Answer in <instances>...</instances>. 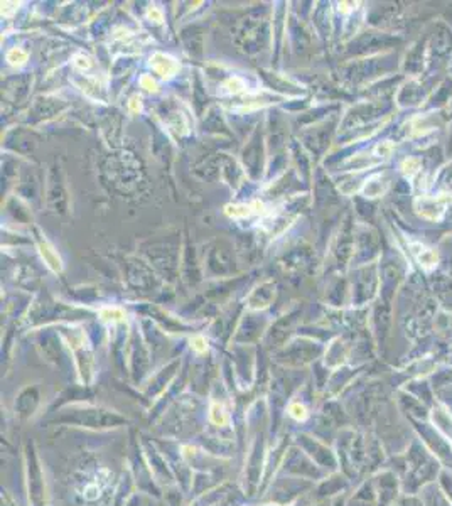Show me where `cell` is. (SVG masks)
<instances>
[{"label": "cell", "mask_w": 452, "mask_h": 506, "mask_svg": "<svg viewBox=\"0 0 452 506\" xmlns=\"http://www.w3.org/2000/svg\"><path fill=\"white\" fill-rule=\"evenodd\" d=\"M39 247H41V255L47 262V265L51 267V270H53V272H61V260H59V256L54 253L53 248H51L47 243H41Z\"/></svg>", "instance_id": "52a82bcc"}, {"label": "cell", "mask_w": 452, "mask_h": 506, "mask_svg": "<svg viewBox=\"0 0 452 506\" xmlns=\"http://www.w3.org/2000/svg\"><path fill=\"white\" fill-rule=\"evenodd\" d=\"M7 61H9L12 66H20L27 61V53L20 47H14L7 53Z\"/></svg>", "instance_id": "9c48e42d"}, {"label": "cell", "mask_w": 452, "mask_h": 506, "mask_svg": "<svg viewBox=\"0 0 452 506\" xmlns=\"http://www.w3.org/2000/svg\"><path fill=\"white\" fill-rule=\"evenodd\" d=\"M252 213V206L247 204H235V206H226V214L233 216V218H241V216H248Z\"/></svg>", "instance_id": "8fae6325"}, {"label": "cell", "mask_w": 452, "mask_h": 506, "mask_svg": "<svg viewBox=\"0 0 452 506\" xmlns=\"http://www.w3.org/2000/svg\"><path fill=\"white\" fill-rule=\"evenodd\" d=\"M140 86L147 91H157V83L154 81V78L149 75H144L140 78Z\"/></svg>", "instance_id": "5bb4252c"}, {"label": "cell", "mask_w": 452, "mask_h": 506, "mask_svg": "<svg viewBox=\"0 0 452 506\" xmlns=\"http://www.w3.org/2000/svg\"><path fill=\"white\" fill-rule=\"evenodd\" d=\"M440 463L429 452V449L418 441H413L407 450L405 466H407V478L403 483L407 493L405 494H418L425 485L433 483V479L439 478Z\"/></svg>", "instance_id": "6da1fadb"}, {"label": "cell", "mask_w": 452, "mask_h": 506, "mask_svg": "<svg viewBox=\"0 0 452 506\" xmlns=\"http://www.w3.org/2000/svg\"><path fill=\"white\" fill-rule=\"evenodd\" d=\"M393 506H424V503H422L420 496H417V494H403L402 498H398L395 501Z\"/></svg>", "instance_id": "30bf717a"}, {"label": "cell", "mask_w": 452, "mask_h": 506, "mask_svg": "<svg viewBox=\"0 0 452 506\" xmlns=\"http://www.w3.org/2000/svg\"><path fill=\"white\" fill-rule=\"evenodd\" d=\"M418 496H420L424 506H452V503L446 498V494L442 493V489H440L437 483L425 485L418 491Z\"/></svg>", "instance_id": "277c9868"}, {"label": "cell", "mask_w": 452, "mask_h": 506, "mask_svg": "<svg viewBox=\"0 0 452 506\" xmlns=\"http://www.w3.org/2000/svg\"><path fill=\"white\" fill-rule=\"evenodd\" d=\"M150 66L159 73L162 78H171L179 71V63L172 56L164 53H156L150 58Z\"/></svg>", "instance_id": "5b68a950"}, {"label": "cell", "mask_w": 452, "mask_h": 506, "mask_svg": "<svg viewBox=\"0 0 452 506\" xmlns=\"http://www.w3.org/2000/svg\"><path fill=\"white\" fill-rule=\"evenodd\" d=\"M147 17H149L150 20L156 22V24H160V22H162V12H160L157 7H150V9L147 10Z\"/></svg>", "instance_id": "9a60e30c"}, {"label": "cell", "mask_w": 452, "mask_h": 506, "mask_svg": "<svg viewBox=\"0 0 452 506\" xmlns=\"http://www.w3.org/2000/svg\"><path fill=\"white\" fill-rule=\"evenodd\" d=\"M101 319L103 321H115V319H122L123 312L117 307H106V309L101 311Z\"/></svg>", "instance_id": "7c38bea8"}, {"label": "cell", "mask_w": 452, "mask_h": 506, "mask_svg": "<svg viewBox=\"0 0 452 506\" xmlns=\"http://www.w3.org/2000/svg\"><path fill=\"white\" fill-rule=\"evenodd\" d=\"M396 500H398V481L395 472H381L378 476V503L380 506H393Z\"/></svg>", "instance_id": "3957f363"}, {"label": "cell", "mask_w": 452, "mask_h": 506, "mask_svg": "<svg viewBox=\"0 0 452 506\" xmlns=\"http://www.w3.org/2000/svg\"><path fill=\"white\" fill-rule=\"evenodd\" d=\"M193 348L196 351H204L206 350V343H204L203 337H194V339H193Z\"/></svg>", "instance_id": "d6986e66"}, {"label": "cell", "mask_w": 452, "mask_h": 506, "mask_svg": "<svg viewBox=\"0 0 452 506\" xmlns=\"http://www.w3.org/2000/svg\"><path fill=\"white\" fill-rule=\"evenodd\" d=\"M128 108H130V112H134V113L140 112V108H142L140 98H138V97H132L130 101H128Z\"/></svg>", "instance_id": "2e32d148"}, {"label": "cell", "mask_w": 452, "mask_h": 506, "mask_svg": "<svg viewBox=\"0 0 452 506\" xmlns=\"http://www.w3.org/2000/svg\"><path fill=\"white\" fill-rule=\"evenodd\" d=\"M437 485L442 489V493L446 494V498L452 503V471L451 469H442L439 472V478H437Z\"/></svg>", "instance_id": "ba28073f"}, {"label": "cell", "mask_w": 452, "mask_h": 506, "mask_svg": "<svg viewBox=\"0 0 452 506\" xmlns=\"http://www.w3.org/2000/svg\"><path fill=\"white\" fill-rule=\"evenodd\" d=\"M376 501H378V496L373 485H371V483H365V485L359 487L358 494L353 498L350 506H376Z\"/></svg>", "instance_id": "8992f818"}, {"label": "cell", "mask_w": 452, "mask_h": 506, "mask_svg": "<svg viewBox=\"0 0 452 506\" xmlns=\"http://www.w3.org/2000/svg\"><path fill=\"white\" fill-rule=\"evenodd\" d=\"M75 66L79 69H86V68H90V61H88V58H84V56H76Z\"/></svg>", "instance_id": "ac0fdd59"}, {"label": "cell", "mask_w": 452, "mask_h": 506, "mask_svg": "<svg viewBox=\"0 0 452 506\" xmlns=\"http://www.w3.org/2000/svg\"><path fill=\"white\" fill-rule=\"evenodd\" d=\"M225 88H228L230 93H238V91H241L245 88V83H243V79H240L238 76H235V78H230L225 83Z\"/></svg>", "instance_id": "4fadbf2b"}, {"label": "cell", "mask_w": 452, "mask_h": 506, "mask_svg": "<svg viewBox=\"0 0 452 506\" xmlns=\"http://www.w3.org/2000/svg\"><path fill=\"white\" fill-rule=\"evenodd\" d=\"M290 413L294 417H297V419H304L306 417V409L302 405H292L290 407Z\"/></svg>", "instance_id": "e0dca14e"}, {"label": "cell", "mask_w": 452, "mask_h": 506, "mask_svg": "<svg viewBox=\"0 0 452 506\" xmlns=\"http://www.w3.org/2000/svg\"><path fill=\"white\" fill-rule=\"evenodd\" d=\"M413 424V428L417 430L418 437H420L422 444L429 449V452L439 461L440 464H444L446 469L452 471V444L433 427L432 424H427L424 420H415L409 419Z\"/></svg>", "instance_id": "7a4b0ae2"}]
</instances>
